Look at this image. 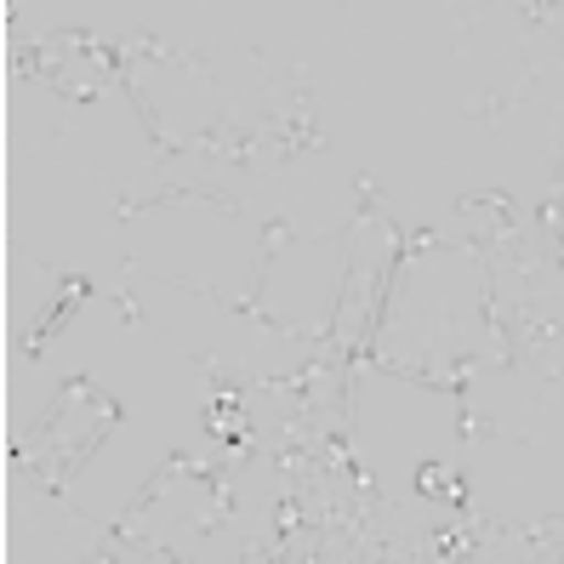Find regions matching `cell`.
<instances>
[{
  "mask_svg": "<svg viewBox=\"0 0 564 564\" xmlns=\"http://www.w3.org/2000/svg\"><path fill=\"white\" fill-rule=\"evenodd\" d=\"M257 131H262V172H291L296 160L330 149V138L314 126L308 69H291V80H269V104L257 115Z\"/></svg>",
  "mask_w": 564,
  "mask_h": 564,
  "instance_id": "6da1fadb",
  "label": "cell"
},
{
  "mask_svg": "<svg viewBox=\"0 0 564 564\" xmlns=\"http://www.w3.org/2000/svg\"><path fill=\"white\" fill-rule=\"evenodd\" d=\"M513 330H519V354H536V400H553V382H558V314L542 303L536 291H519L513 296Z\"/></svg>",
  "mask_w": 564,
  "mask_h": 564,
  "instance_id": "7a4b0ae2",
  "label": "cell"
},
{
  "mask_svg": "<svg viewBox=\"0 0 564 564\" xmlns=\"http://www.w3.org/2000/svg\"><path fill=\"white\" fill-rule=\"evenodd\" d=\"M41 269H46V274L63 285V296H52V303L35 314V325H29L23 337H18V354H23V359H41V354H46V343H52L57 330L75 319V308L97 296V285H91L86 274H75V269H63V262H41Z\"/></svg>",
  "mask_w": 564,
  "mask_h": 564,
  "instance_id": "3957f363",
  "label": "cell"
},
{
  "mask_svg": "<svg viewBox=\"0 0 564 564\" xmlns=\"http://www.w3.org/2000/svg\"><path fill=\"white\" fill-rule=\"evenodd\" d=\"M160 280H165V285H183V291H194V296H212V303H223L228 314L251 319V325L262 330V337H285V343H303V337H308V325L280 319V314H269V308H262V296H240V303H235V296H217L212 285H200V280H183V274H160Z\"/></svg>",
  "mask_w": 564,
  "mask_h": 564,
  "instance_id": "277c9868",
  "label": "cell"
},
{
  "mask_svg": "<svg viewBox=\"0 0 564 564\" xmlns=\"http://www.w3.org/2000/svg\"><path fill=\"white\" fill-rule=\"evenodd\" d=\"M183 200H212V206L228 212V217H251L246 200H235V194H217V188H206V183H177V188H165V194H115V217H138V212H149V206H183Z\"/></svg>",
  "mask_w": 564,
  "mask_h": 564,
  "instance_id": "5b68a950",
  "label": "cell"
},
{
  "mask_svg": "<svg viewBox=\"0 0 564 564\" xmlns=\"http://www.w3.org/2000/svg\"><path fill=\"white\" fill-rule=\"evenodd\" d=\"M126 57L131 63H149V69H183L194 80H212V57L206 52H177V46H165L160 35H120Z\"/></svg>",
  "mask_w": 564,
  "mask_h": 564,
  "instance_id": "8992f818",
  "label": "cell"
},
{
  "mask_svg": "<svg viewBox=\"0 0 564 564\" xmlns=\"http://www.w3.org/2000/svg\"><path fill=\"white\" fill-rule=\"evenodd\" d=\"M496 547H530L536 558H558L564 524H558V513L542 519V524H502V519H496Z\"/></svg>",
  "mask_w": 564,
  "mask_h": 564,
  "instance_id": "52a82bcc",
  "label": "cell"
},
{
  "mask_svg": "<svg viewBox=\"0 0 564 564\" xmlns=\"http://www.w3.org/2000/svg\"><path fill=\"white\" fill-rule=\"evenodd\" d=\"M456 440H462V445H474V440H519V445H530V434H513V427L490 422V416H474L468 405L456 411Z\"/></svg>",
  "mask_w": 564,
  "mask_h": 564,
  "instance_id": "ba28073f",
  "label": "cell"
},
{
  "mask_svg": "<svg viewBox=\"0 0 564 564\" xmlns=\"http://www.w3.org/2000/svg\"><path fill=\"white\" fill-rule=\"evenodd\" d=\"M513 18L530 29V35H558V7H542V0H524V7H513Z\"/></svg>",
  "mask_w": 564,
  "mask_h": 564,
  "instance_id": "9c48e42d",
  "label": "cell"
},
{
  "mask_svg": "<svg viewBox=\"0 0 564 564\" xmlns=\"http://www.w3.org/2000/svg\"><path fill=\"white\" fill-rule=\"evenodd\" d=\"M440 490H445V462H416V496L440 502Z\"/></svg>",
  "mask_w": 564,
  "mask_h": 564,
  "instance_id": "30bf717a",
  "label": "cell"
}]
</instances>
